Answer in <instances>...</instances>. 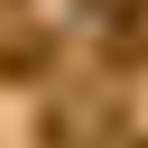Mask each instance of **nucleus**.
I'll list each match as a JSON object with an SVG mask.
<instances>
[{
	"mask_svg": "<svg viewBox=\"0 0 148 148\" xmlns=\"http://www.w3.org/2000/svg\"><path fill=\"white\" fill-rule=\"evenodd\" d=\"M46 139H56V148H74V139H120V120H111V102H56V111H46Z\"/></svg>",
	"mask_w": 148,
	"mask_h": 148,
	"instance_id": "1",
	"label": "nucleus"
},
{
	"mask_svg": "<svg viewBox=\"0 0 148 148\" xmlns=\"http://www.w3.org/2000/svg\"><path fill=\"white\" fill-rule=\"evenodd\" d=\"M46 65H56V37L46 28H9L0 37V83H37Z\"/></svg>",
	"mask_w": 148,
	"mask_h": 148,
	"instance_id": "2",
	"label": "nucleus"
},
{
	"mask_svg": "<svg viewBox=\"0 0 148 148\" xmlns=\"http://www.w3.org/2000/svg\"><path fill=\"white\" fill-rule=\"evenodd\" d=\"M92 9H120V0H92Z\"/></svg>",
	"mask_w": 148,
	"mask_h": 148,
	"instance_id": "3",
	"label": "nucleus"
}]
</instances>
